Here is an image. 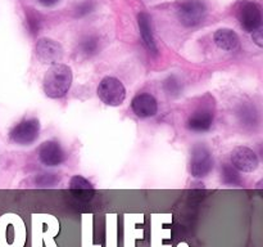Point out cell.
I'll use <instances>...</instances> for the list:
<instances>
[{"mask_svg":"<svg viewBox=\"0 0 263 247\" xmlns=\"http://www.w3.org/2000/svg\"><path fill=\"white\" fill-rule=\"evenodd\" d=\"M207 15L204 0H182L177 7V18L185 27H194Z\"/></svg>","mask_w":263,"mask_h":247,"instance_id":"cell-3","label":"cell"},{"mask_svg":"<svg viewBox=\"0 0 263 247\" xmlns=\"http://www.w3.org/2000/svg\"><path fill=\"white\" fill-rule=\"evenodd\" d=\"M213 120H215V115L212 110L207 107H199L187 117L186 126L189 130L203 133L212 128Z\"/></svg>","mask_w":263,"mask_h":247,"instance_id":"cell-11","label":"cell"},{"mask_svg":"<svg viewBox=\"0 0 263 247\" xmlns=\"http://www.w3.org/2000/svg\"><path fill=\"white\" fill-rule=\"evenodd\" d=\"M252 33H253L254 43H256L258 46H263V38H262L261 28H258V30L254 31V32H252Z\"/></svg>","mask_w":263,"mask_h":247,"instance_id":"cell-20","label":"cell"},{"mask_svg":"<svg viewBox=\"0 0 263 247\" xmlns=\"http://www.w3.org/2000/svg\"><path fill=\"white\" fill-rule=\"evenodd\" d=\"M40 134V122L37 118H28L21 121L10 130L9 138L20 146H31L35 143Z\"/></svg>","mask_w":263,"mask_h":247,"instance_id":"cell-5","label":"cell"},{"mask_svg":"<svg viewBox=\"0 0 263 247\" xmlns=\"http://www.w3.org/2000/svg\"><path fill=\"white\" fill-rule=\"evenodd\" d=\"M35 182L39 187H53L57 182H59V178L55 177V174H41L36 177Z\"/></svg>","mask_w":263,"mask_h":247,"instance_id":"cell-17","label":"cell"},{"mask_svg":"<svg viewBox=\"0 0 263 247\" xmlns=\"http://www.w3.org/2000/svg\"><path fill=\"white\" fill-rule=\"evenodd\" d=\"M72 80H73V75H72L71 67L63 63L53 64L44 75V93L46 97L51 99L64 97L71 89Z\"/></svg>","mask_w":263,"mask_h":247,"instance_id":"cell-1","label":"cell"},{"mask_svg":"<svg viewBox=\"0 0 263 247\" xmlns=\"http://www.w3.org/2000/svg\"><path fill=\"white\" fill-rule=\"evenodd\" d=\"M37 2L40 3L41 5H44V7H51V5L58 3V0H37Z\"/></svg>","mask_w":263,"mask_h":247,"instance_id":"cell-21","label":"cell"},{"mask_svg":"<svg viewBox=\"0 0 263 247\" xmlns=\"http://www.w3.org/2000/svg\"><path fill=\"white\" fill-rule=\"evenodd\" d=\"M36 54L43 63L57 64L63 57V48L51 39L41 38L36 43Z\"/></svg>","mask_w":263,"mask_h":247,"instance_id":"cell-8","label":"cell"},{"mask_svg":"<svg viewBox=\"0 0 263 247\" xmlns=\"http://www.w3.org/2000/svg\"><path fill=\"white\" fill-rule=\"evenodd\" d=\"M222 180L225 184L235 185V187H239L243 183L240 174H239V170H236L233 165L228 164L223 165L222 167Z\"/></svg>","mask_w":263,"mask_h":247,"instance_id":"cell-15","label":"cell"},{"mask_svg":"<svg viewBox=\"0 0 263 247\" xmlns=\"http://www.w3.org/2000/svg\"><path fill=\"white\" fill-rule=\"evenodd\" d=\"M98 97L104 104L118 107L125 102L126 89L121 80L113 76H105L98 86Z\"/></svg>","mask_w":263,"mask_h":247,"instance_id":"cell-2","label":"cell"},{"mask_svg":"<svg viewBox=\"0 0 263 247\" xmlns=\"http://www.w3.org/2000/svg\"><path fill=\"white\" fill-rule=\"evenodd\" d=\"M138 23H139V28H140V33H141V39H143L144 45L146 46L151 53L157 54L158 49H157L156 41H154V36H153V31H152V18L148 13L141 12L139 13L138 15Z\"/></svg>","mask_w":263,"mask_h":247,"instance_id":"cell-12","label":"cell"},{"mask_svg":"<svg viewBox=\"0 0 263 247\" xmlns=\"http://www.w3.org/2000/svg\"><path fill=\"white\" fill-rule=\"evenodd\" d=\"M39 158L45 166H59L66 161V152L55 140H46L39 147Z\"/></svg>","mask_w":263,"mask_h":247,"instance_id":"cell-9","label":"cell"},{"mask_svg":"<svg viewBox=\"0 0 263 247\" xmlns=\"http://www.w3.org/2000/svg\"><path fill=\"white\" fill-rule=\"evenodd\" d=\"M27 23H28V27H30L31 32L32 33H36L39 32V28H40V26H39V20L36 17H27Z\"/></svg>","mask_w":263,"mask_h":247,"instance_id":"cell-19","label":"cell"},{"mask_svg":"<svg viewBox=\"0 0 263 247\" xmlns=\"http://www.w3.org/2000/svg\"><path fill=\"white\" fill-rule=\"evenodd\" d=\"M69 190L82 201H87L94 196V187L86 178L74 175L69 180Z\"/></svg>","mask_w":263,"mask_h":247,"instance_id":"cell-13","label":"cell"},{"mask_svg":"<svg viewBox=\"0 0 263 247\" xmlns=\"http://www.w3.org/2000/svg\"><path fill=\"white\" fill-rule=\"evenodd\" d=\"M213 169V157L210 149L203 144H198L193 148L190 158V172L197 179L207 177Z\"/></svg>","mask_w":263,"mask_h":247,"instance_id":"cell-4","label":"cell"},{"mask_svg":"<svg viewBox=\"0 0 263 247\" xmlns=\"http://www.w3.org/2000/svg\"><path fill=\"white\" fill-rule=\"evenodd\" d=\"M131 108L134 113L140 118L153 117L158 112V103L157 99L149 93H140L135 95L131 102Z\"/></svg>","mask_w":263,"mask_h":247,"instance_id":"cell-10","label":"cell"},{"mask_svg":"<svg viewBox=\"0 0 263 247\" xmlns=\"http://www.w3.org/2000/svg\"><path fill=\"white\" fill-rule=\"evenodd\" d=\"M231 162L236 170L244 172H252L258 167L259 158L253 149L248 147H236L231 153Z\"/></svg>","mask_w":263,"mask_h":247,"instance_id":"cell-7","label":"cell"},{"mask_svg":"<svg viewBox=\"0 0 263 247\" xmlns=\"http://www.w3.org/2000/svg\"><path fill=\"white\" fill-rule=\"evenodd\" d=\"M98 39L95 36H87L85 40H82V43L80 44V49H81V53H84L85 56H94L95 53L99 49V43H98Z\"/></svg>","mask_w":263,"mask_h":247,"instance_id":"cell-16","label":"cell"},{"mask_svg":"<svg viewBox=\"0 0 263 247\" xmlns=\"http://www.w3.org/2000/svg\"><path fill=\"white\" fill-rule=\"evenodd\" d=\"M213 40L218 48L226 51H233L239 46L238 33L230 28H221V30L216 31L213 35Z\"/></svg>","mask_w":263,"mask_h":247,"instance_id":"cell-14","label":"cell"},{"mask_svg":"<svg viewBox=\"0 0 263 247\" xmlns=\"http://www.w3.org/2000/svg\"><path fill=\"white\" fill-rule=\"evenodd\" d=\"M236 17L247 32H254L261 27V8L253 2H241L236 8Z\"/></svg>","mask_w":263,"mask_h":247,"instance_id":"cell-6","label":"cell"},{"mask_svg":"<svg viewBox=\"0 0 263 247\" xmlns=\"http://www.w3.org/2000/svg\"><path fill=\"white\" fill-rule=\"evenodd\" d=\"M92 9H94V3H92L91 0H86V2L81 3V4L77 7L76 13H77V15H84V14H87V13L91 12Z\"/></svg>","mask_w":263,"mask_h":247,"instance_id":"cell-18","label":"cell"}]
</instances>
